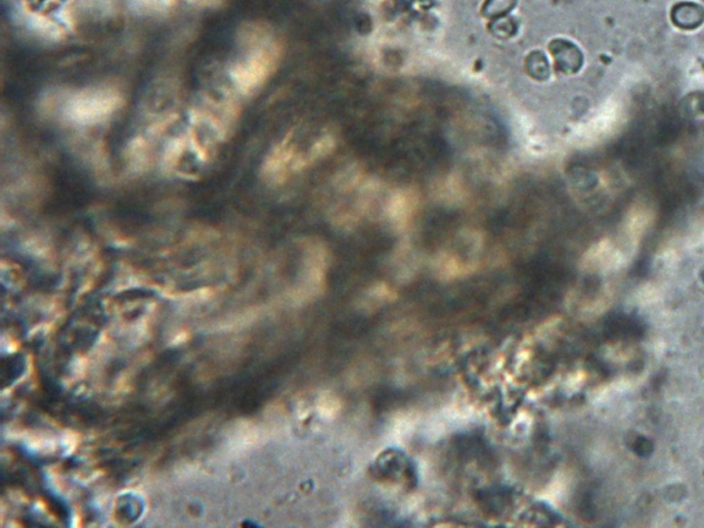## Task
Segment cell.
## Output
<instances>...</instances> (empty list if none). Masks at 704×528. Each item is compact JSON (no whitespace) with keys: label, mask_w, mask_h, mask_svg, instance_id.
Listing matches in <instances>:
<instances>
[{"label":"cell","mask_w":704,"mask_h":528,"mask_svg":"<svg viewBox=\"0 0 704 528\" xmlns=\"http://www.w3.org/2000/svg\"><path fill=\"white\" fill-rule=\"evenodd\" d=\"M244 54L230 69L231 81L244 94L259 89L274 72L279 50L268 33L250 29L242 33Z\"/></svg>","instance_id":"obj_1"},{"label":"cell","mask_w":704,"mask_h":528,"mask_svg":"<svg viewBox=\"0 0 704 528\" xmlns=\"http://www.w3.org/2000/svg\"><path fill=\"white\" fill-rule=\"evenodd\" d=\"M121 95L113 88H88L69 95L62 116L76 125H92L109 118L121 105Z\"/></svg>","instance_id":"obj_2"},{"label":"cell","mask_w":704,"mask_h":528,"mask_svg":"<svg viewBox=\"0 0 704 528\" xmlns=\"http://www.w3.org/2000/svg\"><path fill=\"white\" fill-rule=\"evenodd\" d=\"M290 136L292 134L275 146L263 164L262 175L270 184L284 183L292 172L312 162L310 153L300 154L296 151V146L290 142Z\"/></svg>","instance_id":"obj_3"},{"label":"cell","mask_w":704,"mask_h":528,"mask_svg":"<svg viewBox=\"0 0 704 528\" xmlns=\"http://www.w3.org/2000/svg\"><path fill=\"white\" fill-rule=\"evenodd\" d=\"M673 22L683 29H695L704 21V10L695 3H680L673 8Z\"/></svg>","instance_id":"obj_4"}]
</instances>
